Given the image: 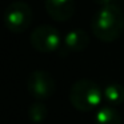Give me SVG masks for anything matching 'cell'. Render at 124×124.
I'll use <instances>...</instances> for the list:
<instances>
[{"label":"cell","instance_id":"6da1fadb","mask_svg":"<svg viewBox=\"0 0 124 124\" xmlns=\"http://www.w3.org/2000/svg\"><path fill=\"white\" fill-rule=\"evenodd\" d=\"M92 33L104 43L117 40L124 31V14L117 6H104L95 14L91 23Z\"/></svg>","mask_w":124,"mask_h":124},{"label":"cell","instance_id":"7a4b0ae2","mask_svg":"<svg viewBox=\"0 0 124 124\" xmlns=\"http://www.w3.org/2000/svg\"><path fill=\"white\" fill-rule=\"evenodd\" d=\"M103 92L95 81L81 79L73 83L70 91V101L73 108L80 112H89L100 104Z\"/></svg>","mask_w":124,"mask_h":124},{"label":"cell","instance_id":"3957f363","mask_svg":"<svg viewBox=\"0 0 124 124\" xmlns=\"http://www.w3.org/2000/svg\"><path fill=\"white\" fill-rule=\"evenodd\" d=\"M32 9L25 1L16 0L6 8L3 15L4 25L14 33H22L32 23Z\"/></svg>","mask_w":124,"mask_h":124},{"label":"cell","instance_id":"277c9868","mask_svg":"<svg viewBox=\"0 0 124 124\" xmlns=\"http://www.w3.org/2000/svg\"><path fill=\"white\" fill-rule=\"evenodd\" d=\"M30 41L36 51L41 54H51L60 47V33L52 25L43 24L32 31Z\"/></svg>","mask_w":124,"mask_h":124},{"label":"cell","instance_id":"5b68a950","mask_svg":"<svg viewBox=\"0 0 124 124\" xmlns=\"http://www.w3.org/2000/svg\"><path fill=\"white\" fill-rule=\"evenodd\" d=\"M56 88L51 73L43 70H36L30 73L27 79V89L36 100H46L52 96Z\"/></svg>","mask_w":124,"mask_h":124},{"label":"cell","instance_id":"8992f818","mask_svg":"<svg viewBox=\"0 0 124 124\" xmlns=\"http://www.w3.org/2000/svg\"><path fill=\"white\" fill-rule=\"evenodd\" d=\"M44 6L47 14L56 22H65L75 14L73 0H46Z\"/></svg>","mask_w":124,"mask_h":124},{"label":"cell","instance_id":"52a82bcc","mask_svg":"<svg viewBox=\"0 0 124 124\" xmlns=\"http://www.w3.org/2000/svg\"><path fill=\"white\" fill-rule=\"evenodd\" d=\"M89 36L84 30H72L65 35L64 47L71 52H81L88 47Z\"/></svg>","mask_w":124,"mask_h":124},{"label":"cell","instance_id":"ba28073f","mask_svg":"<svg viewBox=\"0 0 124 124\" xmlns=\"http://www.w3.org/2000/svg\"><path fill=\"white\" fill-rule=\"evenodd\" d=\"M95 124H121V116L113 107H103L95 113Z\"/></svg>","mask_w":124,"mask_h":124},{"label":"cell","instance_id":"9c48e42d","mask_svg":"<svg viewBox=\"0 0 124 124\" xmlns=\"http://www.w3.org/2000/svg\"><path fill=\"white\" fill-rule=\"evenodd\" d=\"M105 101L112 105H119L124 101V87L119 83H111L103 91Z\"/></svg>","mask_w":124,"mask_h":124},{"label":"cell","instance_id":"30bf717a","mask_svg":"<svg viewBox=\"0 0 124 124\" xmlns=\"http://www.w3.org/2000/svg\"><path fill=\"white\" fill-rule=\"evenodd\" d=\"M47 115H48V109H47V105L44 104L41 100L35 101L28 109V117L31 121L33 123H43L46 120Z\"/></svg>","mask_w":124,"mask_h":124},{"label":"cell","instance_id":"8fae6325","mask_svg":"<svg viewBox=\"0 0 124 124\" xmlns=\"http://www.w3.org/2000/svg\"><path fill=\"white\" fill-rule=\"evenodd\" d=\"M96 4H99V6L104 7V6H109V4H113L112 1L113 0H93Z\"/></svg>","mask_w":124,"mask_h":124}]
</instances>
